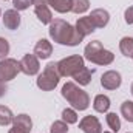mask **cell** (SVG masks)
<instances>
[{
    "label": "cell",
    "mask_w": 133,
    "mask_h": 133,
    "mask_svg": "<svg viewBox=\"0 0 133 133\" xmlns=\"http://www.w3.org/2000/svg\"><path fill=\"white\" fill-rule=\"evenodd\" d=\"M50 37L53 39V42L59 43V45H66V46H76L84 40V36H81L79 31L70 25L68 22L62 19H54L50 23Z\"/></svg>",
    "instance_id": "1"
},
{
    "label": "cell",
    "mask_w": 133,
    "mask_h": 133,
    "mask_svg": "<svg viewBox=\"0 0 133 133\" xmlns=\"http://www.w3.org/2000/svg\"><path fill=\"white\" fill-rule=\"evenodd\" d=\"M62 96L66 102L79 111H84L90 107V96L85 90H82L79 85H76L74 82H66L62 87Z\"/></svg>",
    "instance_id": "2"
},
{
    "label": "cell",
    "mask_w": 133,
    "mask_h": 133,
    "mask_svg": "<svg viewBox=\"0 0 133 133\" xmlns=\"http://www.w3.org/2000/svg\"><path fill=\"white\" fill-rule=\"evenodd\" d=\"M84 59H87L88 62L95 64V65H110L115 61V54L108 50L104 48V45L99 40H93L90 42L85 50H84Z\"/></svg>",
    "instance_id": "3"
},
{
    "label": "cell",
    "mask_w": 133,
    "mask_h": 133,
    "mask_svg": "<svg viewBox=\"0 0 133 133\" xmlns=\"http://www.w3.org/2000/svg\"><path fill=\"white\" fill-rule=\"evenodd\" d=\"M61 73H59V68H57V62H50L48 65L43 68V71L37 76V87L42 90V91H51L57 87L59 81H61Z\"/></svg>",
    "instance_id": "4"
},
{
    "label": "cell",
    "mask_w": 133,
    "mask_h": 133,
    "mask_svg": "<svg viewBox=\"0 0 133 133\" xmlns=\"http://www.w3.org/2000/svg\"><path fill=\"white\" fill-rule=\"evenodd\" d=\"M84 66H85L84 57L79 56V54L68 56V57H65V59H62V61L57 62V68H59V73H61L62 77H73Z\"/></svg>",
    "instance_id": "5"
},
{
    "label": "cell",
    "mask_w": 133,
    "mask_h": 133,
    "mask_svg": "<svg viewBox=\"0 0 133 133\" xmlns=\"http://www.w3.org/2000/svg\"><path fill=\"white\" fill-rule=\"evenodd\" d=\"M20 73L19 61L6 57L0 61V82H9Z\"/></svg>",
    "instance_id": "6"
},
{
    "label": "cell",
    "mask_w": 133,
    "mask_h": 133,
    "mask_svg": "<svg viewBox=\"0 0 133 133\" xmlns=\"http://www.w3.org/2000/svg\"><path fill=\"white\" fill-rule=\"evenodd\" d=\"M19 65H20V71L26 76H34L39 73L40 70V64H39V57L36 54H25L20 61H19Z\"/></svg>",
    "instance_id": "7"
},
{
    "label": "cell",
    "mask_w": 133,
    "mask_h": 133,
    "mask_svg": "<svg viewBox=\"0 0 133 133\" xmlns=\"http://www.w3.org/2000/svg\"><path fill=\"white\" fill-rule=\"evenodd\" d=\"M122 84V77L119 71L115 70H108L101 76V85L105 90H118Z\"/></svg>",
    "instance_id": "8"
},
{
    "label": "cell",
    "mask_w": 133,
    "mask_h": 133,
    "mask_svg": "<svg viewBox=\"0 0 133 133\" xmlns=\"http://www.w3.org/2000/svg\"><path fill=\"white\" fill-rule=\"evenodd\" d=\"M33 130V121L28 115L22 113V115H17L14 116V121H12V127L9 129L8 133H30Z\"/></svg>",
    "instance_id": "9"
},
{
    "label": "cell",
    "mask_w": 133,
    "mask_h": 133,
    "mask_svg": "<svg viewBox=\"0 0 133 133\" xmlns=\"http://www.w3.org/2000/svg\"><path fill=\"white\" fill-rule=\"evenodd\" d=\"M79 129L84 133H102V125L96 116H84L79 122Z\"/></svg>",
    "instance_id": "10"
},
{
    "label": "cell",
    "mask_w": 133,
    "mask_h": 133,
    "mask_svg": "<svg viewBox=\"0 0 133 133\" xmlns=\"http://www.w3.org/2000/svg\"><path fill=\"white\" fill-rule=\"evenodd\" d=\"M2 19H3L5 28H8V30H11V31L17 30V28L20 26V20H22L17 9H6Z\"/></svg>",
    "instance_id": "11"
},
{
    "label": "cell",
    "mask_w": 133,
    "mask_h": 133,
    "mask_svg": "<svg viewBox=\"0 0 133 133\" xmlns=\"http://www.w3.org/2000/svg\"><path fill=\"white\" fill-rule=\"evenodd\" d=\"M90 20L93 22V25L96 28H105L110 22V14L107 9H102V8H98V9H93L91 14L88 16Z\"/></svg>",
    "instance_id": "12"
},
{
    "label": "cell",
    "mask_w": 133,
    "mask_h": 133,
    "mask_svg": "<svg viewBox=\"0 0 133 133\" xmlns=\"http://www.w3.org/2000/svg\"><path fill=\"white\" fill-rule=\"evenodd\" d=\"M34 54H36L39 59H42V61L48 59V57L53 54V45H51V42H48L46 39L37 40V43H36V46H34Z\"/></svg>",
    "instance_id": "13"
},
{
    "label": "cell",
    "mask_w": 133,
    "mask_h": 133,
    "mask_svg": "<svg viewBox=\"0 0 133 133\" xmlns=\"http://www.w3.org/2000/svg\"><path fill=\"white\" fill-rule=\"evenodd\" d=\"M81 36H88V34L95 33V30H96V26L93 25V22L90 20V17L88 16H85V17H79L77 19V22H76V26H74Z\"/></svg>",
    "instance_id": "14"
},
{
    "label": "cell",
    "mask_w": 133,
    "mask_h": 133,
    "mask_svg": "<svg viewBox=\"0 0 133 133\" xmlns=\"http://www.w3.org/2000/svg\"><path fill=\"white\" fill-rule=\"evenodd\" d=\"M34 12L37 16V19L42 22V25H50L53 22V14L48 5H39L34 8Z\"/></svg>",
    "instance_id": "15"
},
{
    "label": "cell",
    "mask_w": 133,
    "mask_h": 133,
    "mask_svg": "<svg viewBox=\"0 0 133 133\" xmlns=\"http://www.w3.org/2000/svg\"><path fill=\"white\" fill-rule=\"evenodd\" d=\"M93 73H95V68H87V66H84L81 71H77V73L73 76V79H74L79 85H88V84L91 82Z\"/></svg>",
    "instance_id": "16"
},
{
    "label": "cell",
    "mask_w": 133,
    "mask_h": 133,
    "mask_svg": "<svg viewBox=\"0 0 133 133\" xmlns=\"http://www.w3.org/2000/svg\"><path fill=\"white\" fill-rule=\"evenodd\" d=\"M46 5L61 14H65V12L71 11V0H48Z\"/></svg>",
    "instance_id": "17"
},
{
    "label": "cell",
    "mask_w": 133,
    "mask_h": 133,
    "mask_svg": "<svg viewBox=\"0 0 133 133\" xmlns=\"http://www.w3.org/2000/svg\"><path fill=\"white\" fill-rule=\"evenodd\" d=\"M110 98L105 96V95H98L95 101H93V108L98 111V113H107L108 108H110Z\"/></svg>",
    "instance_id": "18"
},
{
    "label": "cell",
    "mask_w": 133,
    "mask_h": 133,
    "mask_svg": "<svg viewBox=\"0 0 133 133\" xmlns=\"http://www.w3.org/2000/svg\"><path fill=\"white\" fill-rule=\"evenodd\" d=\"M119 50L125 57H133V37H122L119 42Z\"/></svg>",
    "instance_id": "19"
},
{
    "label": "cell",
    "mask_w": 133,
    "mask_h": 133,
    "mask_svg": "<svg viewBox=\"0 0 133 133\" xmlns=\"http://www.w3.org/2000/svg\"><path fill=\"white\" fill-rule=\"evenodd\" d=\"M90 9V0H71V12L84 14Z\"/></svg>",
    "instance_id": "20"
},
{
    "label": "cell",
    "mask_w": 133,
    "mask_h": 133,
    "mask_svg": "<svg viewBox=\"0 0 133 133\" xmlns=\"http://www.w3.org/2000/svg\"><path fill=\"white\" fill-rule=\"evenodd\" d=\"M105 121H107V125L110 127V130L113 133H118L121 130V119H119V116L116 113H111V111L107 113Z\"/></svg>",
    "instance_id": "21"
},
{
    "label": "cell",
    "mask_w": 133,
    "mask_h": 133,
    "mask_svg": "<svg viewBox=\"0 0 133 133\" xmlns=\"http://www.w3.org/2000/svg\"><path fill=\"white\" fill-rule=\"evenodd\" d=\"M12 121H14V115H12L11 108L0 105V125H3V127L9 125V124H12Z\"/></svg>",
    "instance_id": "22"
},
{
    "label": "cell",
    "mask_w": 133,
    "mask_h": 133,
    "mask_svg": "<svg viewBox=\"0 0 133 133\" xmlns=\"http://www.w3.org/2000/svg\"><path fill=\"white\" fill-rule=\"evenodd\" d=\"M121 115L129 122H133V101H125L121 104Z\"/></svg>",
    "instance_id": "23"
},
{
    "label": "cell",
    "mask_w": 133,
    "mask_h": 133,
    "mask_svg": "<svg viewBox=\"0 0 133 133\" xmlns=\"http://www.w3.org/2000/svg\"><path fill=\"white\" fill-rule=\"evenodd\" d=\"M77 113H76V110L74 108H65L64 111H62V121L66 122V124H76L77 122Z\"/></svg>",
    "instance_id": "24"
},
{
    "label": "cell",
    "mask_w": 133,
    "mask_h": 133,
    "mask_svg": "<svg viewBox=\"0 0 133 133\" xmlns=\"http://www.w3.org/2000/svg\"><path fill=\"white\" fill-rule=\"evenodd\" d=\"M50 132L51 133H68V124L64 122V121H54L51 124Z\"/></svg>",
    "instance_id": "25"
},
{
    "label": "cell",
    "mask_w": 133,
    "mask_h": 133,
    "mask_svg": "<svg viewBox=\"0 0 133 133\" xmlns=\"http://www.w3.org/2000/svg\"><path fill=\"white\" fill-rule=\"evenodd\" d=\"M33 5V0H12V6L17 11H25Z\"/></svg>",
    "instance_id": "26"
},
{
    "label": "cell",
    "mask_w": 133,
    "mask_h": 133,
    "mask_svg": "<svg viewBox=\"0 0 133 133\" xmlns=\"http://www.w3.org/2000/svg\"><path fill=\"white\" fill-rule=\"evenodd\" d=\"M9 53V42L5 37H0V59H6Z\"/></svg>",
    "instance_id": "27"
},
{
    "label": "cell",
    "mask_w": 133,
    "mask_h": 133,
    "mask_svg": "<svg viewBox=\"0 0 133 133\" xmlns=\"http://www.w3.org/2000/svg\"><path fill=\"white\" fill-rule=\"evenodd\" d=\"M124 19H125V23H127V25H132L133 23V5L125 9V12H124Z\"/></svg>",
    "instance_id": "28"
},
{
    "label": "cell",
    "mask_w": 133,
    "mask_h": 133,
    "mask_svg": "<svg viewBox=\"0 0 133 133\" xmlns=\"http://www.w3.org/2000/svg\"><path fill=\"white\" fill-rule=\"evenodd\" d=\"M6 91H8V88H6L5 82H0V98H3L6 95Z\"/></svg>",
    "instance_id": "29"
},
{
    "label": "cell",
    "mask_w": 133,
    "mask_h": 133,
    "mask_svg": "<svg viewBox=\"0 0 133 133\" xmlns=\"http://www.w3.org/2000/svg\"><path fill=\"white\" fill-rule=\"evenodd\" d=\"M46 2H48V0H33V3L36 6H39V5H46Z\"/></svg>",
    "instance_id": "30"
},
{
    "label": "cell",
    "mask_w": 133,
    "mask_h": 133,
    "mask_svg": "<svg viewBox=\"0 0 133 133\" xmlns=\"http://www.w3.org/2000/svg\"><path fill=\"white\" fill-rule=\"evenodd\" d=\"M130 91H132V95H133V82H132V87H130Z\"/></svg>",
    "instance_id": "31"
},
{
    "label": "cell",
    "mask_w": 133,
    "mask_h": 133,
    "mask_svg": "<svg viewBox=\"0 0 133 133\" xmlns=\"http://www.w3.org/2000/svg\"><path fill=\"white\" fill-rule=\"evenodd\" d=\"M104 133H113V132H104Z\"/></svg>",
    "instance_id": "32"
},
{
    "label": "cell",
    "mask_w": 133,
    "mask_h": 133,
    "mask_svg": "<svg viewBox=\"0 0 133 133\" xmlns=\"http://www.w3.org/2000/svg\"><path fill=\"white\" fill-rule=\"evenodd\" d=\"M0 17H2V11H0Z\"/></svg>",
    "instance_id": "33"
},
{
    "label": "cell",
    "mask_w": 133,
    "mask_h": 133,
    "mask_svg": "<svg viewBox=\"0 0 133 133\" xmlns=\"http://www.w3.org/2000/svg\"><path fill=\"white\" fill-rule=\"evenodd\" d=\"M5 2H6V0H5Z\"/></svg>",
    "instance_id": "34"
},
{
    "label": "cell",
    "mask_w": 133,
    "mask_h": 133,
    "mask_svg": "<svg viewBox=\"0 0 133 133\" xmlns=\"http://www.w3.org/2000/svg\"><path fill=\"white\" fill-rule=\"evenodd\" d=\"M132 59H133V57H132Z\"/></svg>",
    "instance_id": "35"
},
{
    "label": "cell",
    "mask_w": 133,
    "mask_h": 133,
    "mask_svg": "<svg viewBox=\"0 0 133 133\" xmlns=\"http://www.w3.org/2000/svg\"><path fill=\"white\" fill-rule=\"evenodd\" d=\"M129 133H130V132H129Z\"/></svg>",
    "instance_id": "36"
}]
</instances>
